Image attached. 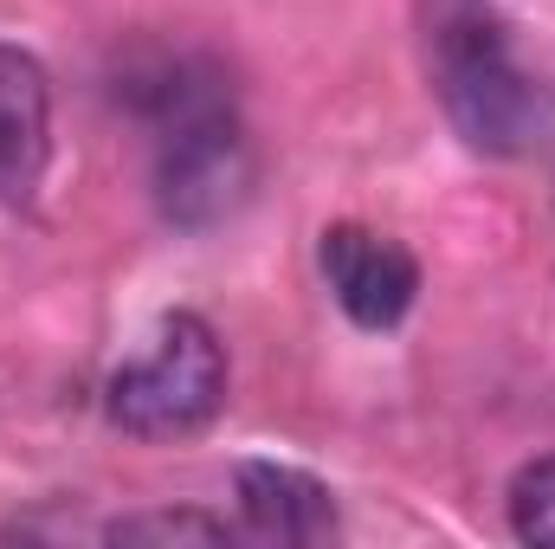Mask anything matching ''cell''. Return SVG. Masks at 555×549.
<instances>
[{
	"instance_id": "cell-3",
	"label": "cell",
	"mask_w": 555,
	"mask_h": 549,
	"mask_svg": "<svg viewBox=\"0 0 555 549\" xmlns=\"http://www.w3.org/2000/svg\"><path fill=\"white\" fill-rule=\"evenodd\" d=\"M227 408V349L207 317L168 310L155 336L104 382V420L130 439H194Z\"/></svg>"
},
{
	"instance_id": "cell-2",
	"label": "cell",
	"mask_w": 555,
	"mask_h": 549,
	"mask_svg": "<svg viewBox=\"0 0 555 549\" xmlns=\"http://www.w3.org/2000/svg\"><path fill=\"white\" fill-rule=\"evenodd\" d=\"M433 91L446 124L478 155H524L543 130V85L524 72L511 26L478 0H452L433 20Z\"/></svg>"
},
{
	"instance_id": "cell-8",
	"label": "cell",
	"mask_w": 555,
	"mask_h": 549,
	"mask_svg": "<svg viewBox=\"0 0 555 549\" xmlns=\"http://www.w3.org/2000/svg\"><path fill=\"white\" fill-rule=\"evenodd\" d=\"M511 537L555 549V452L550 459H530L511 478Z\"/></svg>"
},
{
	"instance_id": "cell-6",
	"label": "cell",
	"mask_w": 555,
	"mask_h": 549,
	"mask_svg": "<svg viewBox=\"0 0 555 549\" xmlns=\"http://www.w3.org/2000/svg\"><path fill=\"white\" fill-rule=\"evenodd\" d=\"M233 498H240V531L259 544H330L343 531L336 491L304 465L246 459L233 472Z\"/></svg>"
},
{
	"instance_id": "cell-7",
	"label": "cell",
	"mask_w": 555,
	"mask_h": 549,
	"mask_svg": "<svg viewBox=\"0 0 555 549\" xmlns=\"http://www.w3.org/2000/svg\"><path fill=\"white\" fill-rule=\"evenodd\" d=\"M104 544H201V549H227L240 544L246 531L227 524V518H207V511H137V518H117L98 531Z\"/></svg>"
},
{
	"instance_id": "cell-1",
	"label": "cell",
	"mask_w": 555,
	"mask_h": 549,
	"mask_svg": "<svg viewBox=\"0 0 555 549\" xmlns=\"http://www.w3.org/2000/svg\"><path fill=\"white\" fill-rule=\"evenodd\" d=\"M117 98L149 130V181L168 227L207 233L240 214V201L253 194V142L214 59L155 52L124 72Z\"/></svg>"
},
{
	"instance_id": "cell-4",
	"label": "cell",
	"mask_w": 555,
	"mask_h": 549,
	"mask_svg": "<svg viewBox=\"0 0 555 549\" xmlns=\"http://www.w3.org/2000/svg\"><path fill=\"white\" fill-rule=\"evenodd\" d=\"M317 266H323L330 297L343 304V317L356 330H395L420 297V259L401 240H388V233H375L362 220L323 227Z\"/></svg>"
},
{
	"instance_id": "cell-5",
	"label": "cell",
	"mask_w": 555,
	"mask_h": 549,
	"mask_svg": "<svg viewBox=\"0 0 555 549\" xmlns=\"http://www.w3.org/2000/svg\"><path fill=\"white\" fill-rule=\"evenodd\" d=\"M52 168V78L0 39V207H26Z\"/></svg>"
}]
</instances>
